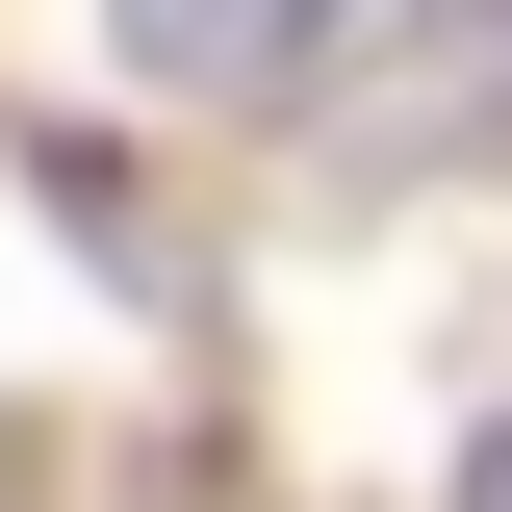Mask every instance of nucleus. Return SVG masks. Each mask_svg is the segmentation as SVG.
I'll use <instances>...</instances> for the list:
<instances>
[{
	"mask_svg": "<svg viewBox=\"0 0 512 512\" xmlns=\"http://www.w3.org/2000/svg\"><path fill=\"white\" fill-rule=\"evenodd\" d=\"M333 154H359V180H461V154H512V0H436L384 77H333Z\"/></svg>",
	"mask_w": 512,
	"mask_h": 512,
	"instance_id": "1",
	"label": "nucleus"
},
{
	"mask_svg": "<svg viewBox=\"0 0 512 512\" xmlns=\"http://www.w3.org/2000/svg\"><path fill=\"white\" fill-rule=\"evenodd\" d=\"M384 0H103V52L154 77V103H282V77H333Z\"/></svg>",
	"mask_w": 512,
	"mask_h": 512,
	"instance_id": "2",
	"label": "nucleus"
},
{
	"mask_svg": "<svg viewBox=\"0 0 512 512\" xmlns=\"http://www.w3.org/2000/svg\"><path fill=\"white\" fill-rule=\"evenodd\" d=\"M461 512H512V436H487V461H461Z\"/></svg>",
	"mask_w": 512,
	"mask_h": 512,
	"instance_id": "3",
	"label": "nucleus"
}]
</instances>
